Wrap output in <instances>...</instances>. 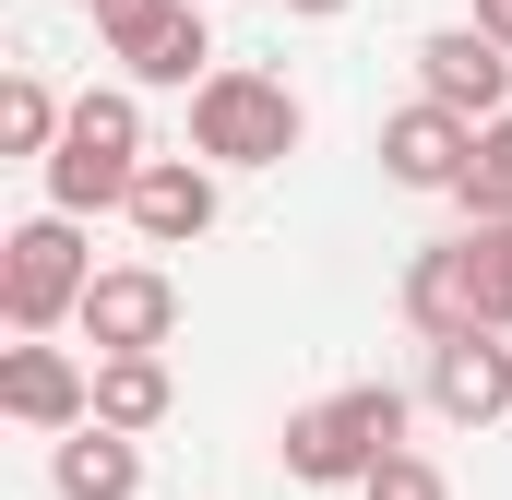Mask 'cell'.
Segmentation results:
<instances>
[{
    "mask_svg": "<svg viewBox=\"0 0 512 500\" xmlns=\"http://www.w3.org/2000/svg\"><path fill=\"white\" fill-rule=\"evenodd\" d=\"M393 453H405V393L393 381H346V393L286 417V477L298 489H370Z\"/></svg>",
    "mask_w": 512,
    "mask_h": 500,
    "instance_id": "2",
    "label": "cell"
},
{
    "mask_svg": "<svg viewBox=\"0 0 512 500\" xmlns=\"http://www.w3.org/2000/svg\"><path fill=\"white\" fill-rule=\"evenodd\" d=\"M465 227H512V120H489L477 131V167H465Z\"/></svg>",
    "mask_w": 512,
    "mask_h": 500,
    "instance_id": "16",
    "label": "cell"
},
{
    "mask_svg": "<svg viewBox=\"0 0 512 500\" xmlns=\"http://www.w3.org/2000/svg\"><path fill=\"white\" fill-rule=\"evenodd\" d=\"M143 167H155V155H143V96H131V84H84V96H72V131H60V155H48V215H72V227L108 215V203L131 215Z\"/></svg>",
    "mask_w": 512,
    "mask_h": 500,
    "instance_id": "1",
    "label": "cell"
},
{
    "mask_svg": "<svg viewBox=\"0 0 512 500\" xmlns=\"http://www.w3.org/2000/svg\"><path fill=\"white\" fill-rule=\"evenodd\" d=\"M60 131H72V108L48 96V72H12V84H0V155H36V167H48Z\"/></svg>",
    "mask_w": 512,
    "mask_h": 500,
    "instance_id": "15",
    "label": "cell"
},
{
    "mask_svg": "<svg viewBox=\"0 0 512 500\" xmlns=\"http://www.w3.org/2000/svg\"><path fill=\"white\" fill-rule=\"evenodd\" d=\"M167 334H179L167 262H108V274L84 286V346H96V358H167Z\"/></svg>",
    "mask_w": 512,
    "mask_h": 500,
    "instance_id": "6",
    "label": "cell"
},
{
    "mask_svg": "<svg viewBox=\"0 0 512 500\" xmlns=\"http://www.w3.org/2000/svg\"><path fill=\"white\" fill-rule=\"evenodd\" d=\"M465 24H477V36H489V48H512V0H477V12H465Z\"/></svg>",
    "mask_w": 512,
    "mask_h": 500,
    "instance_id": "19",
    "label": "cell"
},
{
    "mask_svg": "<svg viewBox=\"0 0 512 500\" xmlns=\"http://www.w3.org/2000/svg\"><path fill=\"white\" fill-rule=\"evenodd\" d=\"M298 143H310V108H298L274 72H239V60H227V72L191 96V155H203V167H286Z\"/></svg>",
    "mask_w": 512,
    "mask_h": 500,
    "instance_id": "4",
    "label": "cell"
},
{
    "mask_svg": "<svg viewBox=\"0 0 512 500\" xmlns=\"http://www.w3.org/2000/svg\"><path fill=\"white\" fill-rule=\"evenodd\" d=\"M0 417L72 441V429H96V370L72 346H0Z\"/></svg>",
    "mask_w": 512,
    "mask_h": 500,
    "instance_id": "8",
    "label": "cell"
},
{
    "mask_svg": "<svg viewBox=\"0 0 512 500\" xmlns=\"http://www.w3.org/2000/svg\"><path fill=\"white\" fill-rule=\"evenodd\" d=\"M131 227H143L155 250H191L203 227H215V167H203V155H155L143 191H131Z\"/></svg>",
    "mask_w": 512,
    "mask_h": 500,
    "instance_id": "12",
    "label": "cell"
},
{
    "mask_svg": "<svg viewBox=\"0 0 512 500\" xmlns=\"http://www.w3.org/2000/svg\"><path fill=\"white\" fill-rule=\"evenodd\" d=\"M417 96L429 108H453V120H512V48H489L477 24H441V36H417Z\"/></svg>",
    "mask_w": 512,
    "mask_h": 500,
    "instance_id": "7",
    "label": "cell"
},
{
    "mask_svg": "<svg viewBox=\"0 0 512 500\" xmlns=\"http://www.w3.org/2000/svg\"><path fill=\"white\" fill-rule=\"evenodd\" d=\"M179 405V381H167V358H96V429H120V441H143L155 417Z\"/></svg>",
    "mask_w": 512,
    "mask_h": 500,
    "instance_id": "14",
    "label": "cell"
},
{
    "mask_svg": "<svg viewBox=\"0 0 512 500\" xmlns=\"http://www.w3.org/2000/svg\"><path fill=\"white\" fill-rule=\"evenodd\" d=\"M465 167H477V120H453L429 96H405L382 120V179L393 191H465Z\"/></svg>",
    "mask_w": 512,
    "mask_h": 500,
    "instance_id": "10",
    "label": "cell"
},
{
    "mask_svg": "<svg viewBox=\"0 0 512 500\" xmlns=\"http://www.w3.org/2000/svg\"><path fill=\"white\" fill-rule=\"evenodd\" d=\"M96 36H108V60H120L131 84H215L227 60H215V24H203V0H108L96 12Z\"/></svg>",
    "mask_w": 512,
    "mask_h": 500,
    "instance_id": "5",
    "label": "cell"
},
{
    "mask_svg": "<svg viewBox=\"0 0 512 500\" xmlns=\"http://www.w3.org/2000/svg\"><path fill=\"white\" fill-rule=\"evenodd\" d=\"M477 239V274H489V334H512V227H465Z\"/></svg>",
    "mask_w": 512,
    "mask_h": 500,
    "instance_id": "18",
    "label": "cell"
},
{
    "mask_svg": "<svg viewBox=\"0 0 512 500\" xmlns=\"http://www.w3.org/2000/svg\"><path fill=\"white\" fill-rule=\"evenodd\" d=\"M358 500H453V477H441L429 453H393V465H382V477H370Z\"/></svg>",
    "mask_w": 512,
    "mask_h": 500,
    "instance_id": "17",
    "label": "cell"
},
{
    "mask_svg": "<svg viewBox=\"0 0 512 500\" xmlns=\"http://www.w3.org/2000/svg\"><path fill=\"white\" fill-rule=\"evenodd\" d=\"M84 286H96V250H84L72 215H24L0 239V322H12V346H48L60 322H84Z\"/></svg>",
    "mask_w": 512,
    "mask_h": 500,
    "instance_id": "3",
    "label": "cell"
},
{
    "mask_svg": "<svg viewBox=\"0 0 512 500\" xmlns=\"http://www.w3.org/2000/svg\"><path fill=\"white\" fill-rule=\"evenodd\" d=\"M429 405H441L453 429H489V417H512V346H501V334L429 346Z\"/></svg>",
    "mask_w": 512,
    "mask_h": 500,
    "instance_id": "11",
    "label": "cell"
},
{
    "mask_svg": "<svg viewBox=\"0 0 512 500\" xmlns=\"http://www.w3.org/2000/svg\"><path fill=\"white\" fill-rule=\"evenodd\" d=\"M286 12H298V24H334V12H346V0H286Z\"/></svg>",
    "mask_w": 512,
    "mask_h": 500,
    "instance_id": "20",
    "label": "cell"
},
{
    "mask_svg": "<svg viewBox=\"0 0 512 500\" xmlns=\"http://www.w3.org/2000/svg\"><path fill=\"white\" fill-rule=\"evenodd\" d=\"M48 477H60V500H143V441L72 429V441H48Z\"/></svg>",
    "mask_w": 512,
    "mask_h": 500,
    "instance_id": "13",
    "label": "cell"
},
{
    "mask_svg": "<svg viewBox=\"0 0 512 500\" xmlns=\"http://www.w3.org/2000/svg\"><path fill=\"white\" fill-rule=\"evenodd\" d=\"M405 322H417L429 346L489 334V274H477V239H429L417 262H405Z\"/></svg>",
    "mask_w": 512,
    "mask_h": 500,
    "instance_id": "9",
    "label": "cell"
}]
</instances>
